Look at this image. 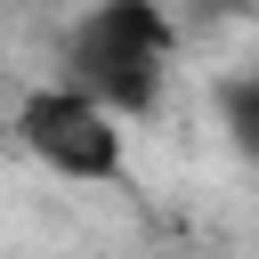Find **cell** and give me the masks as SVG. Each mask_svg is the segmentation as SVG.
Here are the masks:
<instances>
[{"label":"cell","mask_w":259,"mask_h":259,"mask_svg":"<svg viewBox=\"0 0 259 259\" xmlns=\"http://www.w3.org/2000/svg\"><path fill=\"white\" fill-rule=\"evenodd\" d=\"M16 146L65 186H113L130 170V130L65 81H32L16 97Z\"/></svg>","instance_id":"7a4b0ae2"},{"label":"cell","mask_w":259,"mask_h":259,"mask_svg":"<svg viewBox=\"0 0 259 259\" xmlns=\"http://www.w3.org/2000/svg\"><path fill=\"white\" fill-rule=\"evenodd\" d=\"M170 65H178V24L162 0H89L57 49V81L81 89L89 105H105L121 130L162 105Z\"/></svg>","instance_id":"6da1fadb"},{"label":"cell","mask_w":259,"mask_h":259,"mask_svg":"<svg viewBox=\"0 0 259 259\" xmlns=\"http://www.w3.org/2000/svg\"><path fill=\"white\" fill-rule=\"evenodd\" d=\"M219 97H227V138H235V146H251V121H259V113H251V73H235Z\"/></svg>","instance_id":"3957f363"}]
</instances>
